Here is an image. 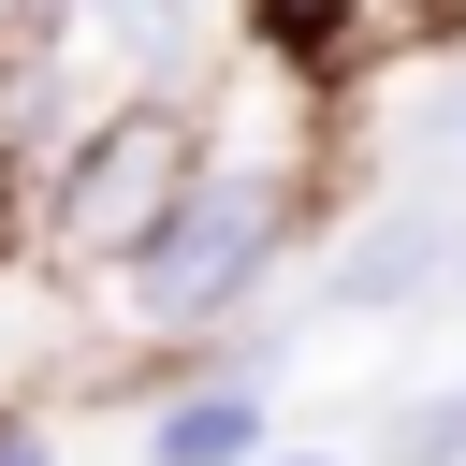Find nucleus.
Returning <instances> with one entry per match:
<instances>
[{
  "label": "nucleus",
  "instance_id": "nucleus-1",
  "mask_svg": "<svg viewBox=\"0 0 466 466\" xmlns=\"http://www.w3.org/2000/svg\"><path fill=\"white\" fill-rule=\"evenodd\" d=\"M306 233V189L277 175V160H189V189L160 204V233L116 262L131 277V320L146 335H204V320H233L262 277H277V248Z\"/></svg>",
  "mask_w": 466,
  "mask_h": 466
},
{
  "label": "nucleus",
  "instance_id": "nucleus-2",
  "mask_svg": "<svg viewBox=\"0 0 466 466\" xmlns=\"http://www.w3.org/2000/svg\"><path fill=\"white\" fill-rule=\"evenodd\" d=\"M189 160H204V102L189 87H131L102 131H73V160L44 189V248L58 262H131L160 233V204L189 189Z\"/></svg>",
  "mask_w": 466,
  "mask_h": 466
},
{
  "label": "nucleus",
  "instance_id": "nucleus-3",
  "mask_svg": "<svg viewBox=\"0 0 466 466\" xmlns=\"http://www.w3.org/2000/svg\"><path fill=\"white\" fill-rule=\"evenodd\" d=\"M451 248H466V218H437V204H393V218H364V233H350V262L320 277V306H350V320H379V306H422V291L451 277Z\"/></svg>",
  "mask_w": 466,
  "mask_h": 466
},
{
  "label": "nucleus",
  "instance_id": "nucleus-4",
  "mask_svg": "<svg viewBox=\"0 0 466 466\" xmlns=\"http://www.w3.org/2000/svg\"><path fill=\"white\" fill-rule=\"evenodd\" d=\"M248 451H262V393H248L233 364H218V379H189V393L146 422V466H248Z\"/></svg>",
  "mask_w": 466,
  "mask_h": 466
},
{
  "label": "nucleus",
  "instance_id": "nucleus-5",
  "mask_svg": "<svg viewBox=\"0 0 466 466\" xmlns=\"http://www.w3.org/2000/svg\"><path fill=\"white\" fill-rule=\"evenodd\" d=\"M379 451H393V466H466V393H437V408H393V422H379Z\"/></svg>",
  "mask_w": 466,
  "mask_h": 466
},
{
  "label": "nucleus",
  "instance_id": "nucleus-6",
  "mask_svg": "<svg viewBox=\"0 0 466 466\" xmlns=\"http://www.w3.org/2000/svg\"><path fill=\"white\" fill-rule=\"evenodd\" d=\"M248 466H320V451H248Z\"/></svg>",
  "mask_w": 466,
  "mask_h": 466
},
{
  "label": "nucleus",
  "instance_id": "nucleus-7",
  "mask_svg": "<svg viewBox=\"0 0 466 466\" xmlns=\"http://www.w3.org/2000/svg\"><path fill=\"white\" fill-rule=\"evenodd\" d=\"M0 218H15V146H0Z\"/></svg>",
  "mask_w": 466,
  "mask_h": 466
},
{
  "label": "nucleus",
  "instance_id": "nucleus-8",
  "mask_svg": "<svg viewBox=\"0 0 466 466\" xmlns=\"http://www.w3.org/2000/svg\"><path fill=\"white\" fill-rule=\"evenodd\" d=\"M451 291H466V248H451Z\"/></svg>",
  "mask_w": 466,
  "mask_h": 466
}]
</instances>
